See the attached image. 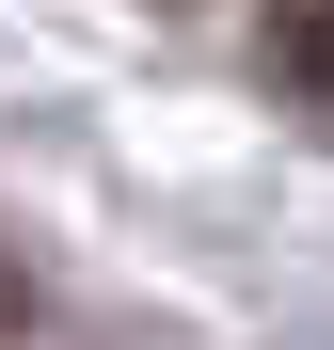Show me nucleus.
I'll return each mask as SVG.
<instances>
[{
	"label": "nucleus",
	"mask_w": 334,
	"mask_h": 350,
	"mask_svg": "<svg viewBox=\"0 0 334 350\" xmlns=\"http://www.w3.org/2000/svg\"><path fill=\"white\" fill-rule=\"evenodd\" d=\"M270 64H287V96L334 111V0H270Z\"/></svg>",
	"instance_id": "f257e3e1"
}]
</instances>
